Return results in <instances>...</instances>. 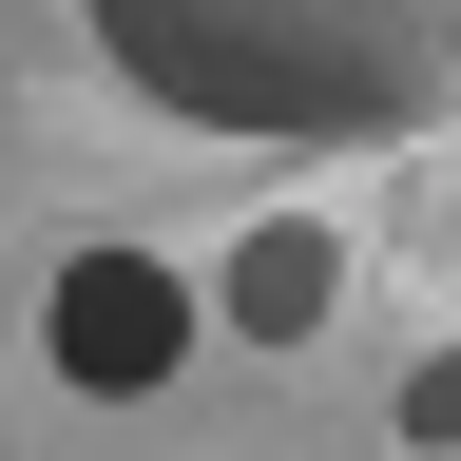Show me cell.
Returning <instances> with one entry per match:
<instances>
[{
	"label": "cell",
	"instance_id": "1",
	"mask_svg": "<svg viewBox=\"0 0 461 461\" xmlns=\"http://www.w3.org/2000/svg\"><path fill=\"white\" fill-rule=\"evenodd\" d=\"M39 346H58V384H77V403H154L173 366H193V288H173L154 250H77V269H58V308H39Z\"/></svg>",
	"mask_w": 461,
	"mask_h": 461
},
{
	"label": "cell",
	"instance_id": "2",
	"mask_svg": "<svg viewBox=\"0 0 461 461\" xmlns=\"http://www.w3.org/2000/svg\"><path fill=\"white\" fill-rule=\"evenodd\" d=\"M327 288H346V269H327V230H250V250H230V327H250V346H308V327H327Z\"/></svg>",
	"mask_w": 461,
	"mask_h": 461
},
{
	"label": "cell",
	"instance_id": "3",
	"mask_svg": "<svg viewBox=\"0 0 461 461\" xmlns=\"http://www.w3.org/2000/svg\"><path fill=\"white\" fill-rule=\"evenodd\" d=\"M403 442H423V461H461V346H442V366H403Z\"/></svg>",
	"mask_w": 461,
	"mask_h": 461
}]
</instances>
